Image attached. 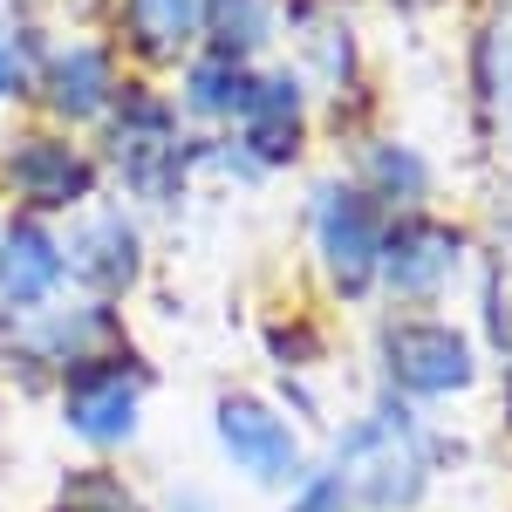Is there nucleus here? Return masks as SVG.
I'll return each instance as SVG.
<instances>
[{
  "label": "nucleus",
  "instance_id": "1",
  "mask_svg": "<svg viewBox=\"0 0 512 512\" xmlns=\"http://www.w3.org/2000/svg\"><path fill=\"white\" fill-rule=\"evenodd\" d=\"M89 144H96L103 178L117 185L130 212H171L192 192L198 158H205V137L178 117V103L158 76H123L117 110L96 123Z\"/></svg>",
  "mask_w": 512,
  "mask_h": 512
},
{
  "label": "nucleus",
  "instance_id": "2",
  "mask_svg": "<svg viewBox=\"0 0 512 512\" xmlns=\"http://www.w3.org/2000/svg\"><path fill=\"white\" fill-rule=\"evenodd\" d=\"M437 472V437L410 403H369L349 417V431L335 437V478L349 485V506L362 512H417Z\"/></svg>",
  "mask_w": 512,
  "mask_h": 512
},
{
  "label": "nucleus",
  "instance_id": "3",
  "mask_svg": "<svg viewBox=\"0 0 512 512\" xmlns=\"http://www.w3.org/2000/svg\"><path fill=\"white\" fill-rule=\"evenodd\" d=\"M103 158L96 144L76 137V130H55V123H14L0 137V205L21 212V219H76L82 205L103 198Z\"/></svg>",
  "mask_w": 512,
  "mask_h": 512
},
{
  "label": "nucleus",
  "instance_id": "4",
  "mask_svg": "<svg viewBox=\"0 0 512 512\" xmlns=\"http://www.w3.org/2000/svg\"><path fill=\"white\" fill-rule=\"evenodd\" d=\"M376 369H383V396H396V403H451V396L478 390L485 362L458 321L403 308L376 328Z\"/></svg>",
  "mask_w": 512,
  "mask_h": 512
},
{
  "label": "nucleus",
  "instance_id": "5",
  "mask_svg": "<svg viewBox=\"0 0 512 512\" xmlns=\"http://www.w3.org/2000/svg\"><path fill=\"white\" fill-rule=\"evenodd\" d=\"M383 226L390 212L362 192L355 178H321L308 192V253L315 274L335 301H369L376 294V267H383Z\"/></svg>",
  "mask_w": 512,
  "mask_h": 512
},
{
  "label": "nucleus",
  "instance_id": "6",
  "mask_svg": "<svg viewBox=\"0 0 512 512\" xmlns=\"http://www.w3.org/2000/svg\"><path fill=\"white\" fill-rule=\"evenodd\" d=\"M144 403H151V362L137 349H103L55 376V410L62 431L89 444V451H123L144 431Z\"/></svg>",
  "mask_w": 512,
  "mask_h": 512
},
{
  "label": "nucleus",
  "instance_id": "7",
  "mask_svg": "<svg viewBox=\"0 0 512 512\" xmlns=\"http://www.w3.org/2000/svg\"><path fill=\"white\" fill-rule=\"evenodd\" d=\"M62 267L69 287H82L89 301H110L137 294L151 274V233H144V212H130L123 198H96L82 205L76 219H62Z\"/></svg>",
  "mask_w": 512,
  "mask_h": 512
},
{
  "label": "nucleus",
  "instance_id": "8",
  "mask_svg": "<svg viewBox=\"0 0 512 512\" xmlns=\"http://www.w3.org/2000/svg\"><path fill=\"white\" fill-rule=\"evenodd\" d=\"M472 267V233L444 212H396L383 226V267H376V294H390L396 308H437Z\"/></svg>",
  "mask_w": 512,
  "mask_h": 512
},
{
  "label": "nucleus",
  "instance_id": "9",
  "mask_svg": "<svg viewBox=\"0 0 512 512\" xmlns=\"http://www.w3.org/2000/svg\"><path fill=\"white\" fill-rule=\"evenodd\" d=\"M123 55L110 48V35H69L48 41L41 55V76H35V117L55 123V130H76V137H96V123L117 110L123 96Z\"/></svg>",
  "mask_w": 512,
  "mask_h": 512
},
{
  "label": "nucleus",
  "instance_id": "10",
  "mask_svg": "<svg viewBox=\"0 0 512 512\" xmlns=\"http://www.w3.org/2000/svg\"><path fill=\"white\" fill-rule=\"evenodd\" d=\"M212 444H219V458L233 465L246 485H267V492H294L301 478L315 472L308 465V444L294 431V417L267 403V396H219L212 403Z\"/></svg>",
  "mask_w": 512,
  "mask_h": 512
},
{
  "label": "nucleus",
  "instance_id": "11",
  "mask_svg": "<svg viewBox=\"0 0 512 512\" xmlns=\"http://www.w3.org/2000/svg\"><path fill=\"white\" fill-rule=\"evenodd\" d=\"M123 342V315L110 301H48L35 315H0V362H21V369H35V376H62V369H76L89 355L117 349Z\"/></svg>",
  "mask_w": 512,
  "mask_h": 512
},
{
  "label": "nucleus",
  "instance_id": "12",
  "mask_svg": "<svg viewBox=\"0 0 512 512\" xmlns=\"http://www.w3.org/2000/svg\"><path fill=\"white\" fill-rule=\"evenodd\" d=\"M280 41L287 69L321 96H355L362 89V28L342 0H280Z\"/></svg>",
  "mask_w": 512,
  "mask_h": 512
},
{
  "label": "nucleus",
  "instance_id": "13",
  "mask_svg": "<svg viewBox=\"0 0 512 512\" xmlns=\"http://www.w3.org/2000/svg\"><path fill=\"white\" fill-rule=\"evenodd\" d=\"M205 41V0H110V48L130 76H164Z\"/></svg>",
  "mask_w": 512,
  "mask_h": 512
},
{
  "label": "nucleus",
  "instance_id": "14",
  "mask_svg": "<svg viewBox=\"0 0 512 512\" xmlns=\"http://www.w3.org/2000/svg\"><path fill=\"white\" fill-rule=\"evenodd\" d=\"M69 267H62V226L48 219H0V315H35L48 301H62Z\"/></svg>",
  "mask_w": 512,
  "mask_h": 512
},
{
  "label": "nucleus",
  "instance_id": "15",
  "mask_svg": "<svg viewBox=\"0 0 512 512\" xmlns=\"http://www.w3.org/2000/svg\"><path fill=\"white\" fill-rule=\"evenodd\" d=\"M253 82H260V62H239V55H219V48H192L171 69V103H178V117L192 130L219 137V130H233L246 117Z\"/></svg>",
  "mask_w": 512,
  "mask_h": 512
},
{
  "label": "nucleus",
  "instance_id": "16",
  "mask_svg": "<svg viewBox=\"0 0 512 512\" xmlns=\"http://www.w3.org/2000/svg\"><path fill=\"white\" fill-rule=\"evenodd\" d=\"M362 192L376 198L383 212H424L437 198V164L424 144H410V137H396V130H376V137H362L355 144V171H349Z\"/></svg>",
  "mask_w": 512,
  "mask_h": 512
},
{
  "label": "nucleus",
  "instance_id": "17",
  "mask_svg": "<svg viewBox=\"0 0 512 512\" xmlns=\"http://www.w3.org/2000/svg\"><path fill=\"white\" fill-rule=\"evenodd\" d=\"M48 41L55 35L35 21V7L0 0V117L7 110H35V76H41Z\"/></svg>",
  "mask_w": 512,
  "mask_h": 512
},
{
  "label": "nucleus",
  "instance_id": "18",
  "mask_svg": "<svg viewBox=\"0 0 512 512\" xmlns=\"http://www.w3.org/2000/svg\"><path fill=\"white\" fill-rule=\"evenodd\" d=\"M239 62H267L280 48V0H205V41Z\"/></svg>",
  "mask_w": 512,
  "mask_h": 512
},
{
  "label": "nucleus",
  "instance_id": "19",
  "mask_svg": "<svg viewBox=\"0 0 512 512\" xmlns=\"http://www.w3.org/2000/svg\"><path fill=\"white\" fill-rule=\"evenodd\" d=\"M472 96H478V110L499 123V137H506V151H512V21H485V28H478Z\"/></svg>",
  "mask_w": 512,
  "mask_h": 512
},
{
  "label": "nucleus",
  "instance_id": "20",
  "mask_svg": "<svg viewBox=\"0 0 512 512\" xmlns=\"http://www.w3.org/2000/svg\"><path fill=\"white\" fill-rule=\"evenodd\" d=\"M55 512H137L130 499V485L117 472H103V465H82V472L62 478V492H55Z\"/></svg>",
  "mask_w": 512,
  "mask_h": 512
},
{
  "label": "nucleus",
  "instance_id": "21",
  "mask_svg": "<svg viewBox=\"0 0 512 512\" xmlns=\"http://www.w3.org/2000/svg\"><path fill=\"white\" fill-rule=\"evenodd\" d=\"M267 355H274L287 376H294V369H315L321 362V335L308 328V321H274V328H267Z\"/></svg>",
  "mask_w": 512,
  "mask_h": 512
},
{
  "label": "nucleus",
  "instance_id": "22",
  "mask_svg": "<svg viewBox=\"0 0 512 512\" xmlns=\"http://www.w3.org/2000/svg\"><path fill=\"white\" fill-rule=\"evenodd\" d=\"M287 512H349V485L335 478V465H315V472L294 485Z\"/></svg>",
  "mask_w": 512,
  "mask_h": 512
},
{
  "label": "nucleus",
  "instance_id": "23",
  "mask_svg": "<svg viewBox=\"0 0 512 512\" xmlns=\"http://www.w3.org/2000/svg\"><path fill=\"white\" fill-rule=\"evenodd\" d=\"M0 219H7V212H0Z\"/></svg>",
  "mask_w": 512,
  "mask_h": 512
}]
</instances>
